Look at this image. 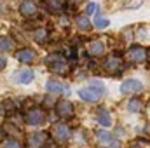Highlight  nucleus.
Segmentation results:
<instances>
[{
  "mask_svg": "<svg viewBox=\"0 0 150 148\" xmlns=\"http://www.w3.org/2000/svg\"><path fill=\"white\" fill-rule=\"evenodd\" d=\"M105 92H107L105 85L98 80H93V82H89V87H84V89L79 91V96L87 103H96V101L101 99V96Z\"/></svg>",
  "mask_w": 150,
  "mask_h": 148,
  "instance_id": "nucleus-1",
  "label": "nucleus"
},
{
  "mask_svg": "<svg viewBox=\"0 0 150 148\" xmlns=\"http://www.w3.org/2000/svg\"><path fill=\"white\" fill-rule=\"evenodd\" d=\"M45 65H47V68H49L52 73L65 75L68 72V63H67V59H65L61 54H49V56L45 58Z\"/></svg>",
  "mask_w": 150,
  "mask_h": 148,
  "instance_id": "nucleus-2",
  "label": "nucleus"
},
{
  "mask_svg": "<svg viewBox=\"0 0 150 148\" xmlns=\"http://www.w3.org/2000/svg\"><path fill=\"white\" fill-rule=\"evenodd\" d=\"M70 134H72L70 132V127L67 124H63V122L54 124L52 129H51V136H52V140L56 143H67L70 140Z\"/></svg>",
  "mask_w": 150,
  "mask_h": 148,
  "instance_id": "nucleus-3",
  "label": "nucleus"
},
{
  "mask_svg": "<svg viewBox=\"0 0 150 148\" xmlns=\"http://www.w3.org/2000/svg\"><path fill=\"white\" fill-rule=\"evenodd\" d=\"M25 120L28 125H42L45 122V111L40 110V108H32V110L26 111Z\"/></svg>",
  "mask_w": 150,
  "mask_h": 148,
  "instance_id": "nucleus-4",
  "label": "nucleus"
},
{
  "mask_svg": "<svg viewBox=\"0 0 150 148\" xmlns=\"http://www.w3.org/2000/svg\"><path fill=\"white\" fill-rule=\"evenodd\" d=\"M127 59L131 63H143L147 59V49L142 45H131L127 51Z\"/></svg>",
  "mask_w": 150,
  "mask_h": 148,
  "instance_id": "nucleus-5",
  "label": "nucleus"
},
{
  "mask_svg": "<svg viewBox=\"0 0 150 148\" xmlns=\"http://www.w3.org/2000/svg\"><path fill=\"white\" fill-rule=\"evenodd\" d=\"M140 91H143V84L140 80H136V78H127L120 85L122 94H133V92H140Z\"/></svg>",
  "mask_w": 150,
  "mask_h": 148,
  "instance_id": "nucleus-6",
  "label": "nucleus"
},
{
  "mask_svg": "<svg viewBox=\"0 0 150 148\" xmlns=\"http://www.w3.org/2000/svg\"><path fill=\"white\" fill-rule=\"evenodd\" d=\"M45 143H47V134L33 132L26 140V148H45Z\"/></svg>",
  "mask_w": 150,
  "mask_h": 148,
  "instance_id": "nucleus-7",
  "label": "nucleus"
},
{
  "mask_svg": "<svg viewBox=\"0 0 150 148\" xmlns=\"http://www.w3.org/2000/svg\"><path fill=\"white\" fill-rule=\"evenodd\" d=\"M56 113L61 117V118H70L74 115V105L68 101V99H59L56 103Z\"/></svg>",
  "mask_w": 150,
  "mask_h": 148,
  "instance_id": "nucleus-8",
  "label": "nucleus"
},
{
  "mask_svg": "<svg viewBox=\"0 0 150 148\" xmlns=\"http://www.w3.org/2000/svg\"><path fill=\"white\" fill-rule=\"evenodd\" d=\"M94 134H96V140H98L101 145H110L112 148H119V141L113 138L110 132H107V131H103V129H98Z\"/></svg>",
  "mask_w": 150,
  "mask_h": 148,
  "instance_id": "nucleus-9",
  "label": "nucleus"
},
{
  "mask_svg": "<svg viewBox=\"0 0 150 148\" xmlns=\"http://www.w3.org/2000/svg\"><path fill=\"white\" fill-rule=\"evenodd\" d=\"M33 70H30V68H21V70H18L16 73L12 75V78L18 82V84H30L32 80H33Z\"/></svg>",
  "mask_w": 150,
  "mask_h": 148,
  "instance_id": "nucleus-10",
  "label": "nucleus"
},
{
  "mask_svg": "<svg viewBox=\"0 0 150 148\" xmlns=\"http://www.w3.org/2000/svg\"><path fill=\"white\" fill-rule=\"evenodd\" d=\"M19 14L23 18H35L37 16V4L33 2H21L19 4Z\"/></svg>",
  "mask_w": 150,
  "mask_h": 148,
  "instance_id": "nucleus-11",
  "label": "nucleus"
},
{
  "mask_svg": "<svg viewBox=\"0 0 150 148\" xmlns=\"http://www.w3.org/2000/svg\"><path fill=\"white\" fill-rule=\"evenodd\" d=\"M35 58H37L35 51H32V49H28V47L19 49V51L16 52V59H18V61H21V63H33V61H35Z\"/></svg>",
  "mask_w": 150,
  "mask_h": 148,
  "instance_id": "nucleus-12",
  "label": "nucleus"
},
{
  "mask_svg": "<svg viewBox=\"0 0 150 148\" xmlns=\"http://www.w3.org/2000/svg\"><path fill=\"white\" fill-rule=\"evenodd\" d=\"M87 52H89L93 58L103 56V52H105V44H103V40H93V42L87 45Z\"/></svg>",
  "mask_w": 150,
  "mask_h": 148,
  "instance_id": "nucleus-13",
  "label": "nucleus"
},
{
  "mask_svg": "<svg viewBox=\"0 0 150 148\" xmlns=\"http://www.w3.org/2000/svg\"><path fill=\"white\" fill-rule=\"evenodd\" d=\"M122 66H120V59L117 58V56H108L107 59H105V63H103V70H107L108 73H115L117 70H120Z\"/></svg>",
  "mask_w": 150,
  "mask_h": 148,
  "instance_id": "nucleus-14",
  "label": "nucleus"
},
{
  "mask_svg": "<svg viewBox=\"0 0 150 148\" xmlns=\"http://www.w3.org/2000/svg\"><path fill=\"white\" fill-rule=\"evenodd\" d=\"M45 89H47L49 92H52V94H61V92H68V89H67L65 85H61L59 82H56V80H47V82H45Z\"/></svg>",
  "mask_w": 150,
  "mask_h": 148,
  "instance_id": "nucleus-15",
  "label": "nucleus"
},
{
  "mask_svg": "<svg viewBox=\"0 0 150 148\" xmlns=\"http://www.w3.org/2000/svg\"><path fill=\"white\" fill-rule=\"evenodd\" d=\"M96 117H98L100 125H103V127H110L112 125V117H110V113L105 110V108H100Z\"/></svg>",
  "mask_w": 150,
  "mask_h": 148,
  "instance_id": "nucleus-16",
  "label": "nucleus"
},
{
  "mask_svg": "<svg viewBox=\"0 0 150 148\" xmlns=\"http://www.w3.org/2000/svg\"><path fill=\"white\" fill-rule=\"evenodd\" d=\"M75 23H77V26L82 30V32H89L91 30V21H89V18L87 16H84V14H80V16H77V19H75Z\"/></svg>",
  "mask_w": 150,
  "mask_h": 148,
  "instance_id": "nucleus-17",
  "label": "nucleus"
},
{
  "mask_svg": "<svg viewBox=\"0 0 150 148\" xmlns=\"http://www.w3.org/2000/svg\"><path fill=\"white\" fill-rule=\"evenodd\" d=\"M16 108H18V105H16V101H14V99H11V98H5V99H4V105H2L4 113L12 115V113L16 111Z\"/></svg>",
  "mask_w": 150,
  "mask_h": 148,
  "instance_id": "nucleus-18",
  "label": "nucleus"
},
{
  "mask_svg": "<svg viewBox=\"0 0 150 148\" xmlns=\"http://www.w3.org/2000/svg\"><path fill=\"white\" fill-rule=\"evenodd\" d=\"M143 108V103L138 99V98H131L129 99V103H127V110L133 111V113H138V111H142Z\"/></svg>",
  "mask_w": 150,
  "mask_h": 148,
  "instance_id": "nucleus-19",
  "label": "nucleus"
},
{
  "mask_svg": "<svg viewBox=\"0 0 150 148\" xmlns=\"http://www.w3.org/2000/svg\"><path fill=\"white\" fill-rule=\"evenodd\" d=\"M33 38L38 44H45L47 42V28H37L33 32Z\"/></svg>",
  "mask_w": 150,
  "mask_h": 148,
  "instance_id": "nucleus-20",
  "label": "nucleus"
},
{
  "mask_svg": "<svg viewBox=\"0 0 150 148\" xmlns=\"http://www.w3.org/2000/svg\"><path fill=\"white\" fill-rule=\"evenodd\" d=\"M0 148H23V147H21V143H19L18 140H14V138H5V140H2Z\"/></svg>",
  "mask_w": 150,
  "mask_h": 148,
  "instance_id": "nucleus-21",
  "label": "nucleus"
},
{
  "mask_svg": "<svg viewBox=\"0 0 150 148\" xmlns=\"http://www.w3.org/2000/svg\"><path fill=\"white\" fill-rule=\"evenodd\" d=\"M12 49V40L9 37H0V52H7Z\"/></svg>",
  "mask_w": 150,
  "mask_h": 148,
  "instance_id": "nucleus-22",
  "label": "nucleus"
},
{
  "mask_svg": "<svg viewBox=\"0 0 150 148\" xmlns=\"http://www.w3.org/2000/svg\"><path fill=\"white\" fill-rule=\"evenodd\" d=\"M4 132H9V134H12L11 138H14V140H16V136H19V132H21V131H19V129H16V127H14V124H11V122H5V124H4Z\"/></svg>",
  "mask_w": 150,
  "mask_h": 148,
  "instance_id": "nucleus-23",
  "label": "nucleus"
},
{
  "mask_svg": "<svg viewBox=\"0 0 150 148\" xmlns=\"http://www.w3.org/2000/svg\"><path fill=\"white\" fill-rule=\"evenodd\" d=\"M47 9H51L52 12H58L63 9V2H54V0H49L47 2Z\"/></svg>",
  "mask_w": 150,
  "mask_h": 148,
  "instance_id": "nucleus-24",
  "label": "nucleus"
},
{
  "mask_svg": "<svg viewBox=\"0 0 150 148\" xmlns=\"http://www.w3.org/2000/svg\"><path fill=\"white\" fill-rule=\"evenodd\" d=\"M94 26L103 30V28L108 26V19H107V18H101V16H96V19H94Z\"/></svg>",
  "mask_w": 150,
  "mask_h": 148,
  "instance_id": "nucleus-25",
  "label": "nucleus"
},
{
  "mask_svg": "<svg viewBox=\"0 0 150 148\" xmlns=\"http://www.w3.org/2000/svg\"><path fill=\"white\" fill-rule=\"evenodd\" d=\"M96 11V4H87L86 5V14H93Z\"/></svg>",
  "mask_w": 150,
  "mask_h": 148,
  "instance_id": "nucleus-26",
  "label": "nucleus"
},
{
  "mask_svg": "<svg viewBox=\"0 0 150 148\" xmlns=\"http://www.w3.org/2000/svg\"><path fill=\"white\" fill-rule=\"evenodd\" d=\"M5 66H7V58L0 54V72H2V70H5Z\"/></svg>",
  "mask_w": 150,
  "mask_h": 148,
  "instance_id": "nucleus-27",
  "label": "nucleus"
},
{
  "mask_svg": "<svg viewBox=\"0 0 150 148\" xmlns=\"http://www.w3.org/2000/svg\"><path fill=\"white\" fill-rule=\"evenodd\" d=\"M127 7H140V2H134V4H127Z\"/></svg>",
  "mask_w": 150,
  "mask_h": 148,
  "instance_id": "nucleus-28",
  "label": "nucleus"
},
{
  "mask_svg": "<svg viewBox=\"0 0 150 148\" xmlns=\"http://www.w3.org/2000/svg\"><path fill=\"white\" fill-rule=\"evenodd\" d=\"M149 131H150V127H149Z\"/></svg>",
  "mask_w": 150,
  "mask_h": 148,
  "instance_id": "nucleus-29",
  "label": "nucleus"
}]
</instances>
